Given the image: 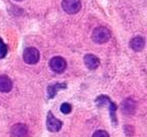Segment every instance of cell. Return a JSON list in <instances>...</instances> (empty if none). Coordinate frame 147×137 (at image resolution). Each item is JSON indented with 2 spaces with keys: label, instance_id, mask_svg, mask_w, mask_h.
<instances>
[{
  "label": "cell",
  "instance_id": "obj_14",
  "mask_svg": "<svg viewBox=\"0 0 147 137\" xmlns=\"http://www.w3.org/2000/svg\"><path fill=\"white\" fill-rule=\"evenodd\" d=\"M6 53H7V46L3 42V40L0 38V59H3L6 55Z\"/></svg>",
  "mask_w": 147,
  "mask_h": 137
},
{
  "label": "cell",
  "instance_id": "obj_16",
  "mask_svg": "<svg viewBox=\"0 0 147 137\" xmlns=\"http://www.w3.org/2000/svg\"><path fill=\"white\" fill-rule=\"evenodd\" d=\"M93 137H109V134L104 130H98L93 134Z\"/></svg>",
  "mask_w": 147,
  "mask_h": 137
},
{
  "label": "cell",
  "instance_id": "obj_2",
  "mask_svg": "<svg viewBox=\"0 0 147 137\" xmlns=\"http://www.w3.org/2000/svg\"><path fill=\"white\" fill-rule=\"evenodd\" d=\"M40 57V54L38 49H36L35 47H29L26 48L24 50L23 53V59H24L25 63L28 65H35L38 63Z\"/></svg>",
  "mask_w": 147,
  "mask_h": 137
},
{
  "label": "cell",
  "instance_id": "obj_6",
  "mask_svg": "<svg viewBox=\"0 0 147 137\" xmlns=\"http://www.w3.org/2000/svg\"><path fill=\"white\" fill-rule=\"evenodd\" d=\"M63 126V123L60 120H58L52 112L47 113V127L49 129V131L51 132H58Z\"/></svg>",
  "mask_w": 147,
  "mask_h": 137
},
{
  "label": "cell",
  "instance_id": "obj_10",
  "mask_svg": "<svg viewBox=\"0 0 147 137\" xmlns=\"http://www.w3.org/2000/svg\"><path fill=\"white\" fill-rule=\"evenodd\" d=\"M130 46L135 51H141L145 46V40L143 39L142 37L137 36L130 41Z\"/></svg>",
  "mask_w": 147,
  "mask_h": 137
},
{
  "label": "cell",
  "instance_id": "obj_17",
  "mask_svg": "<svg viewBox=\"0 0 147 137\" xmlns=\"http://www.w3.org/2000/svg\"><path fill=\"white\" fill-rule=\"evenodd\" d=\"M16 1H23V0H16Z\"/></svg>",
  "mask_w": 147,
  "mask_h": 137
},
{
  "label": "cell",
  "instance_id": "obj_5",
  "mask_svg": "<svg viewBox=\"0 0 147 137\" xmlns=\"http://www.w3.org/2000/svg\"><path fill=\"white\" fill-rule=\"evenodd\" d=\"M49 67L56 73H63L67 68V63L62 57H55L49 61Z\"/></svg>",
  "mask_w": 147,
  "mask_h": 137
},
{
  "label": "cell",
  "instance_id": "obj_1",
  "mask_svg": "<svg viewBox=\"0 0 147 137\" xmlns=\"http://www.w3.org/2000/svg\"><path fill=\"white\" fill-rule=\"evenodd\" d=\"M110 30L107 29L106 27H98L94 30L92 39H93L94 42L98 43V44H103V43H106L108 40L110 39Z\"/></svg>",
  "mask_w": 147,
  "mask_h": 137
},
{
  "label": "cell",
  "instance_id": "obj_7",
  "mask_svg": "<svg viewBox=\"0 0 147 137\" xmlns=\"http://www.w3.org/2000/svg\"><path fill=\"white\" fill-rule=\"evenodd\" d=\"M29 130L25 124H15L10 129V136L11 137H28Z\"/></svg>",
  "mask_w": 147,
  "mask_h": 137
},
{
  "label": "cell",
  "instance_id": "obj_9",
  "mask_svg": "<svg viewBox=\"0 0 147 137\" xmlns=\"http://www.w3.org/2000/svg\"><path fill=\"white\" fill-rule=\"evenodd\" d=\"M12 88V82L7 76L1 75L0 76V91L4 93H7L11 90Z\"/></svg>",
  "mask_w": 147,
  "mask_h": 137
},
{
  "label": "cell",
  "instance_id": "obj_3",
  "mask_svg": "<svg viewBox=\"0 0 147 137\" xmlns=\"http://www.w3.org/2000/svg\"><path fill=\"white\" fill-rule=\"evenodd\" d=\"M62 7H63L64 11L69 15H75L80 10L81 2L80 0H63Z\"/></svg>",
  "mask_w": 147,
  "mask_h": 137
},
{
  "label": "cell",
  "instance_id": "obj_12",
  "mask_svg": "<svg viewBox=\"0 0 147 137\" xmlns=\"http://www.w3.org/2000/svg\"><path fill=\"white\" fill-rule=\"evenodd\" d=\"M110 98L108 97L106 95H102V96H99L97 99H96V102L99 106H104L105 104H108V103L110 102Z\"/></svg>",
  "mask_w": 147,
  "mask_h": 137
},
{
  "label": "cell",
  "instance_id": "obj_11",
  "mask_svg": "<svg viewBox=\"0 0 147 137\" xmlns=\"http://www.w3.org/2000/svg\"><path fill=\"white\" fill-rule=\"evenodd\" d=\"M67 86L65 83H56L54 85H51L49 86V88H47V95H49V98H53L55 97L58 91L60 89H65Z\"/></svg>",
  "mask_w": 147,
  "mask_h": 137
},
{
  "label": "cell",
  "instance_id": "obj_4",
  "mask_svg": "<svg viewBox=\"0 0 147 137\" xmlns=\"http://www.w3.org/2000/svg\"><path fill=\"white\" fill-rule=\"evenodd\" d=\"M136 108H137V103L133 98H127L121 102L120 104V110L123 115L132 116L136 113Z\"/></svg>",
  "mask_w": 147,
  "mask_h": 137
},
{
  "label": "cell",
  "instance_id": "obj_15",
  "mask_svg": "<svg viewBox=\"0 0 147 137\" xmlns=\"http://www.w3.org/2000/svg\"><path fill=\"white\" fill-rule=\"evenodd\" d=\"M71 110H72L71 104H69V103H67V102L63 103V104L61 105V112L63 114H65V115H67V114L70 113Z\"/></svg>",
  "mask_w": 147,
  "mask_h": 137
},
{
  "label": "cell",
  "instance_id": "obj_13",
  "mask_svg": "<svg viewBox=\"0 0 147 137\" xmlns=\"http://www.w3.org/2000/svg\"><path fill=\"white\" fill-rule=\"evenodd\" d=\"M109 105V112H110V116H111V119H112L113 123L116 124V117H115V112H116V104L115 103H113L112 101L108 103Z\"/></svg>",
  "mask_w": 147,
  "mask_h": 137
},
{
  "label": "cell",
  "instance_id": "obj_8",
  "mask_svg": "<svg viewBox=\"0 0 147 137\" xmlns=\"http://www.w3.org/2000/svg\"><path fill=\"white\" fill-rule=\"evenodd\" d=\"M84 65L90 70H96L100 66V59L94 54H86L84 57Z\"/></svg>",
  "mask_w": 147,
  "mask_h": 137
}]
</instances>
